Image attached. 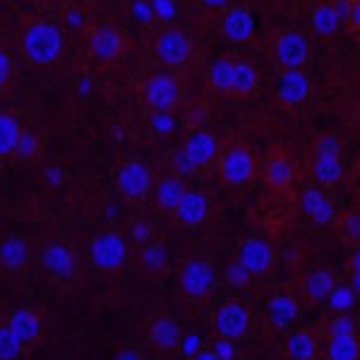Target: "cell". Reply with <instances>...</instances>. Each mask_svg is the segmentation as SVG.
Masks as SVG:
<instances>
[{"mask_svg": "<svg viewBox=\"0 0 360 360\" xmlns=\"http://www.w3.org/2000/svg\"><path fill=\"white\" fill-rule=\"evenodd\" d=\"M34 250L29 245V240L20 236H10L5 240H0V266L8 271H20L32 262Z\"/></svg>", "mask_w": 360, "mask_h": 360, "instance_id": "cell-22", "label": "cell"}, {"mask_svg": "<svg viewBox=\"0 0 360 360\" xmlns=\"http://www.w3.org/2000/svg\"><path fill=\"white\" fill-rule=\"evenodd\" d=\"M214 353H217L221 360H231L236 356V341H229V339H219L214 344Z\"/></svg>", "mask_w": 360, "mask_h": 360, "instance_id": "cell-44", "label": "cell"}, {"mask_svg": "<svg viewBox=\"0 0 360 360\" xmlns=\"http://www.w3.org/2000/svg\"><path fill=\"white\" fill-rule=\"evenodd\" d=\"M356 317L351 312H336L329 322V334H356Z\"/></svg>", "mask_w": 360, "mask_h": 360, "instance_id": "cell-36", "label": "cell"}, {"mask_svg": "<svg viewBox=\"0 0 360 360\" xmlns=\"http://www.w3.org/2000/svg\"><path fill=\"white\" fill-rule=\"evenodd\" d=\"M236 259L243 264V269L250 276H264L266 271L274 266V250L262 238H245V240L238 245Z\"/></svg>", "mask_w": 360, "mask_h": 360, "instance_id": "cell-13", "label": "cell"}, {"mask_svg": "<svg viewBox=\"0 0 360 360\" xmlns=\"http://www.w3.org/2000/svg\"><path fill=\"white\" fill-rule=\"evenodd\" d=\"M86 22V13H82V10H70L68 13V25L70 27H82Z\"/></svg>", "mask_w": 360, "mask_h": 360, "instance_id": "cell-47", "label": "cell"}, {"mask_svg": "<svg viewBox=\"0 0 360 360\" xmlns=\"http://www.w3.org/2000/svg\"><path fill=\"white\" fill-rule=\"evenodd\" d=\"M286 358L288 360H315L319 356V344L307 329H298V332L288 334L286 339Z\"/></svg>", "mask_w": 360, "mask_h": 360, "instance_id": "cell-28", "label": "cell"}, {"mask_svg": "<svg viewBox=\"0 0 360 360\" xmlns=\"http://www.w3.org/2000/svg\"><path fill=\"white\" fill-rule=\"evenodd\" d=\"M46 178H49L51 183H60V180H63V171L58 166H51L49 173H46Z\"/></svg>", "mask_w": 360, "mask_h": 360, "instance_id": "cell-49", "label": "cell"}, {"mask_svg": "<svg viewBox=\"0 0 360 360\" xmlns=\"http://www.w3.org/2000/svg\"><path fill=\"white\" fill-rule=\"evenodd\" d=\"M324 351L327 360H360L358 334H329Z\"/></svg>", "mask_w": 360, "mask_h": 360, "instance_id": "cell-29", "label": "cell"}, {"mask_svg": "<svg viewBox=\"0 0 360 360\" xmlns=\"http://www.w3.org/2000/svg\"><path fill=\"white\" fill-rule=\"evenodd\" d=\"M149 344L164 353H173L183 346V327L173 315H156L149 322Z\"/></svg>", "mask_w": 360, "mask_h": 360, "instance_id": "cell-18", "label": "cell"}, {"mask_svg": "<svg viewBox=\"0 0 360 360\" xmlns=\"http://www.w3.org/2000/svg\"><path fill=\"white\" fill-rule=\"evenodd\" d=\"M39 259H41L44 269L49 271L51 276L60 278V281H72V278L77 276V255H75V250L70 248L68 243H60V240L46 243Z\"/></svg>", "mask_w": 360, "mask_h": 360, "instance_id": "cell-11", "label": "cell"}, {"mask_svg": "<svg viewBox=\"0 0 360 360\" xmlns=\"http://www.w3.org/2000/svg\"><path fill=\"white\" fill-rule=\"evenodd\" d=\"M91 264L103 274L118 271L127 262V240L115 231H101L89 245Z\"/></svg>", "mask_w": 360, "mask_h": 360, "instance_id": "cell-7", "label": "cell"}, {"mask_svg": "<svg viewBox=\"0 0 360 360\" xmlns=\"http://www.w3.org/2000/svg\"><path fill=\"white\" fill-rule=\"evenodd\" d=\"M250 276L245 269H243V264L238 262V259H231L229 264H226V283H229L231 288H240L245 286V283L250 281Z\"/></svg>", "mask_w": 360, "mask_h": 360, "instance_id": "cell-38", "label": "cell"}, {"mask_svg": "<svg viewBox=\"0 0 360 360\" xmlns=\"http://www.w3.org/2000/svg\"><path fill=\"white\" fill-rule=\"evenodd\" d=\"M255 32H257V22H255V15L250 13L243 5H236V8H229L221 15V34L229 41L233 44H250L255 39Z\"/></svg>", "mask_w": 360, "mask_h": 360, "instance_id": "cell-16", "label": "cell"}, {"mask_svg": "<svg viewBox=\"0 0 360 360\" xmlns=\"http://www.w3.org/2000/svg\"><path fill=\"white\" fill-rule=\"evenodd\" d=\"M257 84H259V72H257V68H255L250 60H236V68H233V84H231V96L248 98L255 89H257Z\"/></svg>", "mask_w": 360, "mask_h": 360, "instance_id": "cell-30", "label": "cell"}, {"mask_svg": "<svg viewBox=\"0 0 360 360\" xmlns=\"http://www.w3.org/2000/svg\"><path fill=\"white\" fill-rule=\"evenodd\" d=\"M310 22H312L315 34H317V37H322V39H332L334 34L341 29V25H344L339 10H336V3H329V0H322V3L312 10Z\"/></svg>", "mask_w": 360, "mask_h": 360, "instance_id": "cell-25", "label": "cell"}, {"mask_svg": "<svg viewBox=\"0 0 360 360\" xmlns=\"http://www.w3.org/2000/svg\"><path fill=\"white\" fill-rule=\"evenodd\" d=\"M13 72H15V65H13V58H10L8 51L0 49V89L13 79Z\"/></svg>", "mask_w": 360, "mask_h": 360, "instance_id": "cell-41", "label": "cell"}, {"mask_svg": "<svg viewBox=\"0 0 360 360\" xmlns=\"http://www.w3.org/2000/svg\"><path fill=\"white\" fill-rule=\"evenodd\" d=\"M178 286L188 300H205L217 288V271L207 257H188L178 269Z\"/></svg>", "mask_w": 360, "mask_h": 360, "instance_id": "cell-3", "label": "cell"}, {"mask_svg": "<svg viewBox=\"0 0 360 360\" xmlns=\"http://www.w3.org/2000/svg\"><path fill=\"white\" fill-rule=\"evenodd\" d=\"M324 303H327L329 310H334V312H351L353 307L358 305V291L353 286H348V283L336 281V286L332 288V293L327 295Z\"/></svg>", "mask_w": 360, "mask_h": 360, "instance_id": "cell-33", "label": "cell"}, {"mask_svg": "<svg viewBox=\"0 0 360 360\" xmlns=\"http://www.w3.org/2000/svg\"><path fill=\"white\" fill-rule=\"evenodd\" d=\"M86 51L96 63H113L125 53V32L113 25H91L84 34Z\"/></svg>", "mask_w": 360, "mask_h": 360, "instance_id": "cell-6", "label": "cell"}, {"mask_svg": "<svg viewBox=\"0 0 360 360\" xmlns=\"http://www.w3.org/2000/svg\"><path fill=\"white\" fill-rule=\"evenodd\" d=\"M154 58L168 70H183L193 60V39L178 27H166L154 39Z\"/></svg>", "mask_w": 360, "mask_h": 360, "instance_id": "cell-4", "label": "cell"}, {"mask_svg": "<svg viewBox=\"0 0 360 360\" xmlns=\"http://www.w3.org/2000/svg\"><path fill=\"white\" fill-rule=\"evenodd\" d=\"M188 360H221L214 351H195Z\"/></svg>", "mask_w": 360, "mask_h": 360, "instance_id": "cell-48", "label": "cell"}, {"mask_svg": "<svg viewBox=\"0 0 360 360\" xmlns=\"http://www.w3.org/2000/svg\"><path fill=\"white\" fill-rule=\"evenodd\" d=\"M217 173L224 188L229 190H243L245 185L252 183L255 173H257V159L255 152L245 142H226L219 147L217 154Z\"/></svg>", "mask_w": 360, "mask_h": 360, "instance_id": "cell-2", "label": "cell"}, {"mask_svg": "<svg viewBox=\"0 0 360 360\" xmlns=\"http://www.w3.org/2000/svg\"><path fill=\"white\" fill-rule=\"evenodd\" d=\"M262 178L269 190H274V193H286L295 180V166H293V161L288 159V154L278 152V149H271L262 164Z\"/></svg>", "mask_w": 360, "mask_h": 360, "instance_id": "cell-15", "label": "cell"}, {"mask_svg": "<svg viewBox=\"0 0 360 360\" xmlns=\"http://www.w3.org/2000/svg\"><path fill=\"white\" fill-rule=\"evenodd\" d=\"M39 152V139L34 135L32 130H27V127H22L20 137H17V144H15V156L20 161H32L34 156Z\"/></svg>", "mask_w": 360, "mask_h": 360, "instance_id": "cell-35", "label": "cell"}, {"mask_svg": "<svg viewBox=\"0 0 360 360\" xmlns=\"http://www.w3.org/2000/svg\"><path fill=\"white\" fill-rule=\"evenodd\" d=\"M173 221L180 224V226H200L207 221L209 217V200L202 190H185V195L180 197V202L176 205V209L171 212Z\"/></svg>", "mask_w": 360, "mask_h": 360, "instance_id": "cell-17", "label": "cell"}, {"mask_svg": "<svg viewBox=\"0 0 360 360\" xmlns=\"http://www.w3.org/2000/svg\"><path fill=\"white\" fill-rule=\"evenodd\" d=\"M312 178L317 180L322 188H332L344 178V164L341 156H329V154H315L312 161Z\"/></svg>", "mask_w": 360, "mask_h": 360, "instance_id": "cell-27", "label": "cell"}, {"mask_svg": "<svg viewBox=\"0 0 360 360\" xmlns=\"http://www.w3.org/2000/svg\"><path fill=\"white\" fill-rule=\"evenodd\" d=\"M115 185L127 202H142L147 195H152L154 173L144 161H125L115 173Z\"/></svg>", "mask_w": 360, "mask_h": 360, "instance_id": "cell-8", "label": "cell"}, {"mask_svg": "<svg viewBox=\"0 0 360 360\" xmlns=\"http://www.w3.org/2000/svg\"><path fill=\"white\" fill-rule=\"evenodd\" d=\"M315 154L341 156V142H339V137L332 135V132H324V135H319L317 142H315Z\"/></svg>", "mask_w": 360, "mask_h": 360, "instance_id": "cell-39", "label": "cell"}, {"mask_svg": "<svg viewBox=\"0 0 360 360\" xmlns=\"http://www.w3.org/2000/svg\"><path fill=\"white\" fill-rule=\"evenodd\" d=\"M149 236H152V226L147 221H135L132 224V238L139 243H149Z\"/></svg>", "mask_w": 360, "mask_h": 360, "instance_id": "cell-45", "label": "cell"}, {"mask_svg": "<svg viewBox=\"0 0 360 360\" xmlns=\"http://www.w3.org/2000/svg\"><path fill=\"white\" fill-rule=\"evenodd\" d=\"M274 58L281 70H303L310 60V39L298 29H286L274 41Z\"/></svg>", "mask_w": 360, "mask_h": 360, "instance_id": "cell-9", "label": "cell"}, {"mask_svg": "<svg viewBox=\"0 0 360 360\" xmlns=\"http://www.w3.org/2000/svg\"><path fill=\"white\" fill-rule=\"evenodd\" d=\"M205 3L209 5V8H224L226 0H205Z\"/></svg>", "mask_w": 360, "mask_h": 360, "instance_id": "cell-50", "label": "cell"}, {"mask_svg": "<svg viewBox=\"0 0 360 360\" xmlns=\"http://www.w3.org/2000/svg\"><path fill=\"white\" fill-rule=\"evenodd\" d=\"M233 68H236V58H231V56H219L217 60H212V65L207 70L209 86H212L214 91H219V94H231Z\"/></svg>", "mask_w": 360, "mask_h": 360, "instance_id": "cell-26", "label": "cell"}, {"mask_svg": "<svg viewBox=\"0 0 360 360\" xmlns=\"http://www.w3.org/2000/svg\"><path fill=\"white\" fill-rule=\"evenodd\" d=\"M65 39L53 20H29L22 29V53L34 68H51L63 56Z\"/></svg>", "mask_w": 360, "mask_h": 360, "instance_id": "cell-1", "label": "cell"}, {"mask_svg": "<svg viewBox=\"0 0 360 360\" xmlns=\"http://www.w3.org/2000/svg\"><path fill=\"white\" fill-rule=\"evenodd\" d=\"M171 166H173V173H176V176H180V178L188 176V173H193V171H195L193 164H190L188 156H185L183 152H176V154H173Z\"/></svg>", "mask_w": 360, "mask_h": 360, "instance_id": "cell-42", "label": "cell"}, {"mask_svg": "<svg viewBox=\"0 0 360 360\" xmlns=\"http://www.w3.org/2000/svg\"><path fill=\"white\" fill-rule=\"evenodd\" d=\"M312 94V79L305 70H281L276 79V98L278 103L288 108H295L305 103Z\"/></svg>", "mask_w": 360, "mask_h": 360, "instance_id": "cell-14", "label": "cell"}, {"mask_svg": "<svg viewBox=\"0 0 360 360\" xmlns=\"http://www.w3.org/2000/svg\"><path fill=\"white\" fill-rule=\"evenodd\" d=\"M339 231L344 236L346 243H358V231H360V217L358 212H348L341 217L339 221Z\"/></svg>", "mask_w": 360, "mask_h": 360, "instance_id": "cell-37", "label": "cell"}, {"mask_svg": "<svg viewBox=\"0 0 360 360\" xmlns=\"http://www.w3.org/2000/svg\"><path fill=\"white\" fill-rule=\"evenodd\" d=\"M20 132H22L20 120H17L10 111H0V159L13 156Z\"/></svg>", "mask_w": 360, "mask_h": 360, "instance_id": "cell-32", "label": "cell"}, {"mask_svg": "<svg viewBox=\"0 0 360 360\" xmlns=\"http://www.w3.org/2000/svg\"><path fill=\"white\" fill-rule=\"evenodd\" d=\"M300 315L298 298L288 291H281L271 295L269 303H266V319H269L271 327L276 329H288Z\"/></svg>", "mask_w": 360, "mask_h": 360, "instance_id": "cell-20", "label": "cell"}, {"mask_svg": "<svg viewBox=\"0 0 360 360\" xmlns=\"http://www.w3.org/2000/svg\"><path fill=\"white\" fill-rule=\"evenodd\" d=\"M139 264L147 274H161L168 264V250L164 243H142Z\"/></svg>", "mask_w": 360, "mask_h": 360, "instance_id": "cell-31", "label": "cell"}, {"mask_svg": "<svg viewBox=\"0 0 360 360\" xmlns=\"http://www.w3.org/2000/svg\"><path fill=\"white\" fill-rule=\"evenodd\" d=\"M334 286H336V274L329 266H317V269L310 271V274L303 278V283H300V288H303L305 298L310 300V303H324Z\"/></svg>", "mask_w": 360, "mask_h": 360, "instance_id": "cell-24", "label": "cell"}, {"mask_svg": "<svg viewBox=\"0 0 360 360\" xmlns=\"http://www.w3.org/2000/svg\"><path fill=\"white\" fill-rule=\"evenodd\" d=\"M185 190H188V185H185L183 178L176 176V173H166V176L159 178V183H154L152 195L156 207L164 214H171L180 202V197L185 195Z\"/></svg>", "mask_w": 360, "mask_h": 360, "instance_id": "cell-23", "label": "cell"}, {"mask_svg": "<svg viewBox=\"0 0 360 360\" xmlns=\"http://www.w3.org/2000/svg\"><path fill=\"white\" fill-rule=\"evenodd\" d=\"M142 98L152 113H171L183 101V84L168 72H152L142 84Z\"/></svg>", "mask_w": 360, "mask_h": 360, "instance_id": "cell-5", "label": "cell"}, {"mask_svg": "<svg viewBox=\"0 0 360 360\" xmlns=\"http://www.w3.org/2000/svg\"><path fill=\"white\" fill-rule=\"evenodd\" d=\"M25 353V344L8 324H0V360H17Z\"/></svg>", "mask_w": 360, "mask_h": 360, "instance_id": "cell-34", "label": "cell"}, {"mask_svg": "<svg viewBox=\"0 0 360 360\" xmlns=\"http://www.w3.org/2000/svg\"><path fill=\"white\" fill-rule=\"evenodd\" d=\"M5 324L20 336L22 344H34L44 332V319L39 317V312L32 310V307H17V310L10 312Z\"/></svg>", "mask_w": 360, "mask_h": 360, "instance_id": "cell-21", "label": "cell"}, {"mask_svg": "<svg viewBox=\"0 0 360 360\" xmlns=\"http://www.w3.org/2000/svg\"><path fill=\"white\" fill-rule=\"evenodd\" d=\"M149 123H152V127L159 135H166V132H171L173 127H176V123H173V118L168 113H154Z\"/></svg>", "mask_w": 360, "mask_h": 360, "instance_id": "cell-43", "label": "cell"}, {"mask_svg": "<svg viewBox=\"0 0 360 360\" xmlns=\"http://www.w3.org/2000/svg\"><path fill=\"white\" fill-rule=\"evenodd\" d=\"M113 360H147V356L135 351V348H123V351H120Z\"/></svg>", "mask_w": 360, "mask_h": 360, "instance_id": "cell-46", "label": "cell"}, {"mask_svg": "<svg viewBox=\"0 0 360 360\" xmlns=\"http://www.w3.org/2000/svg\"><path fill=\"white\" fill-rule=\"evenodd\" d=\"M300 209H303L305 217L312 219L317 226H329L336 221V217H339L334 202L329 200L327 193H324L322 188H317V185L305 188V193L300 195Z\"/></svg>", "mask_w": 360, "mask_h": 360, "instance_id": "cell-19", "label": "cell"}, {"mask_svg": "<svg viewBox=\"0 0 360 360\" xmlns=\"http://www.w3.org/2000/svg\"><path fill=\"white\" fill-rule=\"evenodd\" d=\"M212 327L219 339H229V341L243 339L250 329V310L243 303H238V300H226L214 312Z\"/></svg>", "mask_w": 360, "mask_h": 360, "instance_id": "cell-10", "label": "cell"}, {"mask_svg": "<svg viewBox=\"0 0 360 360\" xmlns=\"http://www.w3.org/2000/svg\"><path fill=\"white\" fill-rule=\"evenodd\" d=\"M188 161L193 164V168H209L217 161V154H219V139L214 132L205 130V127H195V130L188 132L183 142V149H180Z\"/></svg>", "mask_w": 360, "mask_h": 360, "instance_id": "cell-12", "label": "cell"}, {"mask_svg": "<svg viewBox=\"0 0 360 360\" xmlns=\"http://www.w3.org/2000/svg\"><path fill=\"white\" fill-rule=\"evenodd\" d=\"M149 8H152V13L159 17V20H164V22H171L173 17L178 15L176 0H152V3H149Z\"/></svg>", "mask_w": 360, "mask_h": 360, "instance_id": "cell-40", "label": "cell"}]
</instances>
